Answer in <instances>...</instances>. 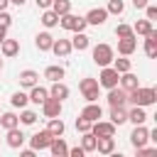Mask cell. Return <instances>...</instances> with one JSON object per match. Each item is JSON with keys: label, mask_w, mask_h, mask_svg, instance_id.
<instances>
[{"label": "cell", "mask_w": 157, "mask_h": 157, "mask_svg": "<svg viewBox=\"0 0 157 157\" xmlns=\"http://www.w3.org/2000/svg\"><path fill=\"white\" fill-rule=\"evenodd\" d=\"M128 101L132 103V105H152V103H157V91L152 88V86H137V88H132V91H128Z\"/></svg>", "instance_id": "6da1fadb"}, {"label": "cell", "mask_w": 157, "mask_h": 157, "mask_svg": "<svg viewBox=\"0 0 157 157\" xmlns=\"http://www.w3.org/2000/svg\"><path fill=\"white\" fill-rule=\"evenodd\" d=\"M91 54H93V61H96L98 66H110L113 59H115V49H113L110 44H103V42L96 44Z\"/></svg>", "instance_id": "7a4b0ae2"}, {"label": "cell", "mask_w": 157, "mask_h": 157, "mask_svg": "<svg viewBox=\"0 0 157 157\" xmlns=\"http://www.w3.org/2000/svg\"><path fill=\"white\" fill-rule=\"evenodd\" d=\"M98 78H91V76H86V78H81L78 81V91L83 93V98H86V103H93V101H98L101 98V93H98Z\"/></svg>", "instance_id": "3957f363"}, {"label": "cell", "mask_w": 157, "mask_h": 157, "mask_svg": "<svg viewBox=\"0 0 157 157\" xmlns=\"http://www.w3.org/2000/svg\"><path fill=\"white\" fill-rule=\"evenodd\" d=\"M59 25H61L64 29H69V32H83V29H86V20L78 17V15H74V12L61 15V17H59Z\"/></svg>", "instance_id": "277c9868"}, {"label": "cell", "mask_w": 157, "mask_h": 157, "mask_svg": "<svg viewBox=\"0 0 157 157\" xmlns=\"http://www.w3.org/2000/svg\"><path fill=\"white\" fill-rule=\"evenodd\" d=\"M118 78H120V74H118L113 66H101L98 86H103V88H113V86H118Z\"/></svg>", "instance_id": "5b68a950"}, {"label": "cell", "mask_w": 157, "mask_h": 157, "mask_svg": "<svg viewBox=\"0 0 157 157\" xmlns=\"http://www.w3.org/2000/svg\"><path fill=\"white\" fill-rule=\"evenodd\" d=\"M91 132L96 137H113L115 135V125L110 120H96V123H91Z\"/></svg>", "instance_id": "8992f818"}, {"label": "cell", "mask_w": 157, "mask_h": 157, "mask_svg": "<svg viewBox=\"0 0 157 157\" xmlns=\"http://www.w3.org/2000/svg\"><path fill=\"white\" fill-rule=\"evenodd\" d=\"M52 140H54V135H52L49 130H39V132H34V135L29 137V145H32V150L37 152V150H47Z\"/></svg>", "instance_id": "52a82bcc"}, {"label": "cell", "mask_w": 157, "mask_h": 157, "mask_svg": "<svg viewBox=\"0 0 157 157\" xmlns=\"http://www.w3.org/2000/svg\"><path fill=\"white\" fill-rule=\"evenodd\" d=\"M86 25H93V27H101V25H105V20H108V10L105 7H93V10H88L86 12Z\"/></svg>", "instance_id": "ba28073f"}, {"label": "cell", "mask_w": 157, "mask_h": 157, "mask_svg": "<svg viewBox=\"0 0 157 157\" xmlns=\"http://www.w3.org/2000/svg\"><path fill=\"white\" fill-rule=\"evenodd\" d=\"M147 140H150V130L145 128V123H142V125H135V130L130 132V145L137 150V147L147 145Z\"/></svg>", "instance_id": "9c48e42d"}, {"label": "cell", "mask_w": 157, "mask_h": 157, "mask_svg": "<svg viewBox=\"0 0 157 157\" xmlns=\"http://www.w3.org/2000/svg\"><path fill=\"white\" fill-rule=\"evenodd\" d=\"M42 113H44V118H59V115H61V101L49 96V98L42 103Z\"/></svg>", "instance_id": "30bf717a"}, {"label": "cell", "mask_w": 157, "mask_h": 157, "mask_svg": "<svg viewBox=\"0 0 157 157\" xmlns=\"http://www.w3.org/2000/svg\"><path fill=\"white\" fill-rule=\"evenodd\" d=\"M105 101H108V105H125V103H128V91H123V88L113 86V88H108Z\"/></svg>", "instance_id": "8fae6325"}, {"label": "cell", "mask_w": 157, "mask_h": 157, "mask_svg": "<svg viewBox=\"0 0 157 157\" xmlns=\"http://www.w3.org/2000/svg\"><path fill=\"white\" fill-rule=\"evenodd\" d=\"M78 115H81V118H86L88 123H96V120H101V118H103V108L98 105V101H93V103H88Z\"/></svg>", "instance_id": "7c38bea8"}, {"label": "cell", "mask_w": 157, "mask_h": 157, "mask_svg": "<svg viewBox=\"0 0 157 157\" xmlns=\"http://www.w3.org/2000/svg\"><path fill=\"white\" fill-rule=\"evenodd\" d=\"M135 49H137L135 34H132V37H120V39H118V54H120V56H130Z\"/></svg>", "instance_id": "4fadbf2b"}, {"label": "cell", "mask_w": 157, "mask_h": 157, "mask_svg": "<svg viewBox=\"0 0 157 157\" xmlns=\"http://www.w3.org/2000/svg\"><path fill=\"white\" fill-rule=\"evenodd\" d=\"M5 142H7V147H12V150H20V147L25 145V132H22L20 128H10V130H7V137H5Z\"/></svg>", "instance_id": "5bb4252c"}, {"label": "cell", "mask_w": 157, "mask_h": 157, "mask_svg": "<svg viewBox=\"0 0 157 157\" xmlns=\"http://www.w3.org/2000/svg\"><path fill=\"white\" fill-rule=\"evenodd\" d=\"M145 54H147L150 59L157 56V29H150V32L145 34Z\"/></svg>", "instance_id": "9a60e30c"}, {"label": "cell", "mask_w": 157, "mask_h": 157, "mask_svg": "<svg viewBox=\"0 0 157 157\" xmlns=\"http://www.w3.org/2000/svg\"><path fill=\"white\" fill-rule=\"evenodd\" d=\"M118 83H120V88H123V91H132V88H137V86H140V78H137L132 71H125V74H120Z\"/></svg>", "instance_id": "2e32d148"}, {"label": "cell", "mask_w": 157, "mask_h": 157, "mask_svg": "<svg viewBox=\"0 0 157 157\" xmlns=\"http://www.w3.org/2000/svg\"><path fill=\"white\" fill-rule=\"evenodd\" d=\"M27 98H29L32 103H37V105H42V103H44V101L49 98V88H44V86H39V83H34Z\"/></svg>", "instance_id": "e0dca14e"}, {"label": "cell", "mask_w": 157, "mask_h": 157, "mask_svg": "<svg viewBox=\"0 0 157 157\" xmlns=\"http://www.w3.org/2000/svg\"><path fill=\"white\" fill-rule=\"evenodd\" d=\"M0 52H2V56H7V59H10V56L20 54V42H17V39H7V37H5V39L0 42Z\"/></svg>", "instance_id": "ac0fdd59"}, {"label": "cell", "mask_w": 157, "mask_h": 157, "mask_svg": "<svg viewBox=\"0 0 157 157\" xmlns=\"http://www.w3.org/2000/svg\"><path fill=\"white\" fill-rule=\"evenodd\" d=\"M47 150H49L54 157H64V155L69 152V145H66V142H64V137L59 135V137H54V140L49 142V147H47Z\"/></svg>", "instance_id": "d6986e66"}, {"label": "cell", "mask_w": 157, "mask_h": 157, "mask_svg": "<svg viewBox=\"0 0 157 157\" xmlns=\"http://www.w3.org/2000/svg\"><path fill=\"white\" fill-rule=\"evenodd\" d=\"M52 44H54V37H52L49 32H39V34L34 37V47H37L39 52H49Z\"/></svg>", "instance_id": "ffe728a7"}, {"label": "cell", "mask_w": 157, "mask_h": 157, "mask_svg": "<svg viewBox=\"0 0 157 157\" xmlns=\"http://www.w3.org/2000/svg\"><path fill=\"white\" fill-rule=\"evenodd\" d=\"M49 52H54L56 56H69L71 54V39H54Z\"/></svg>", "instance_id": "44dd1931"}, {"label": "cell", "mask_w": 157, "mask_h": 157, "mask_svg": "<svg viewBox=\"0 0 157 157\" xmlns=\"http://www.w3.org/2000/svg\"><path fill=\"white\" fill-rule=\"evenodd\" d=\"M69 86L66 83H61V81H52V88H49V96L52 98H59V101H64V98H69Z\"/></svg>", "instance_id": "7402d4cb"}, {"label": "cell", "mask_w": 157, "mask_h": 157, "mask_svg": "<svg viewBox=\"0 0 157 157\" xmlns=\"http://www.w3.org/2000/svg\"><path fill=\"white\" fill-rule=\"evenodd\" d=\"M110 123H113V125L128 123V110H125V105H110Z\"/></svg>", "instance_id": "603a6c76"}, {"label": "cell", "mask_w": 157, "mask_h": 157, "mask_svg": "<svg viewBox=\"0 0 157 157\" xmlns=\"http://www.w3.org/2000/svg\"><path fill=\"white\" fill-rule=\"evenodd\" d=\"M96 152H101V155H113V152H115V140H113V137H98V140H96Z\"/></svg>", "instance_id": "cb8c5ba5"}, {"label": "cell", "mask_w": 157, "mask_h": 157, "mask_svg": "<svg viewBox=\"0 0 157 157\" xmlns=\"http://www.w3.org/2000/svg\"><path fill=\"white\" fill-rule=\"evenodd\" d=\"M88 47H91V37H88V34H83V32H74L71 49H78V52H83V49H88Z\"/></svg>", "instance_id": "d4e9b609"}, {"label": "cell", "mask_w": 157, "mask_h": 157, "mask_svg": "<svg viewBox=\"0 0 157 157\" xmlns=\"http://www.w3.org/2000/svg\"><path fill=\"white\" fill-rule=\"evenodd\" d=\"M37 81H39V74H37V71H32V69H25V71H20V86H25V88H32Z\"/></svg>", "instance_id": "484cf974"}, {"label": "cell", "mask_w": 157, "mask_h": 157, "mask_svg": "<svg viewBox=\"0 0 157 157\" xmlns=\"http://www.w3.org/2000/svg\"><path fill=\"white\" fill-rule=\"evenodd\" d=\"M128 120H130L132 125H142V123L147 120L145 108H142V105H132V110H128Z\"/></svg>", "instance_id": "4316f807"}, {"label": "cell", "mask_w": 157, "mask_h": 157, "mask_svg": "<svg viewBox=\"0 0 157 157\" xmlns=\"http://www.w3.org/2000/svg\"><path fill=\"white\" fill-rule=\"evenodd\" d=\"M39 20H42V25H44L47 29H49V27H56V25H59V15H56V12L52 10V7H47V10L42 12V17H39Z\"/></svg>", "instance_id": "83f0119b"}, {"label": "cell", "mask_w": 157, "mask_h": 157, "mask_svg": "<svg viewBox=\"0 0 157 157\" xmlns=\"http://www.w3.org/2000/svg\"><path fill=\"white\" fill-rule=\"evenodd\" d=\"M49 120V125H47V130L54 135V137H59V135H64V130H66V125H64V120L61 118H47Z\"/></svg>", "instance_id": "f1b7e54d"}, {"label": "cell", "mask_w": 157, "mask_h": 157, "mask_svg": "<svg viewBox=\"0 0 157 157\" xmlns=\"http://www.w3.org/2000/svg\"><path fill=\"white\" fill-rule=\"evenodd\" d=\"M96 135L88 130V132H81V147H83V152H96Z\"/></svg>", "instance_id": "f546056e"}, {"label": "cell", "mask_w": 157, "mask_h": 157, "mask_svg": "<svg viewBox=\"0 0 157 157\" xmlns=\"http://www.w3.org/2000/svg\"><path fill=\"white\" fill-rule=\"evenodd\" d=\"M44 78H49V81H61V78H64V66H56V64L47 66V69H44Z\"/></svg>", "instance_id": "4dcf8cb0"}, {"label": "cell", "mask_w": 157, "mask_h": 157, "mask_svg": "<svg viewBox=\"0 0 157 157\" xmlns=\"http://www.w3.org/2000/svg\"><path fill=\"white\" fill-rule=\"evenodd\" d=\"M20 125V118L15 113H0V128L10 130V128H17Z\"/></svg>", "instance_id": "1f68e13d"}, {"label": "cell", "mask_w": 157, "mask_h": 157, "mask_svg": "<svg viewBox=\"0 0 157 157\" xmlns=\"http://www.w3.org/2000/svg\"><path fill=\"white\" fill-rule=\"evenodd\" d=\"M150 29H155V27H152V20H147V17H145V20H137V22L132 25V32L140 34V37H145Z\"/></svg>", "instance_id": "d6a6232c"}, {"label": "cell", "mask_w": 157, "mask_h": 157, "mask_svg": "<svg viewBox=\"0 0 157 157\" xmlns=\"http://www.w3.org/2000/svg\"><path fill=\"white\" fill-rule=\"evenodd\" d=\"M52 10L61 17V15L71 12V0H52Z\"/></svg>", "instance_id": "836d02e7"}, {"label": "cell", "mask_w": 157, "mask_h": 157, "mask_svg": "<svg viewBox=\"0 0 157 157\" xmlns=\"http://www.w3.org/2000/svg\"><path fill=\"white\" fill-rule=\"evenodd\" d=\"M113 69H115L118 74H125V71H130V69H132V64H130V59H128V56H120V59H113Z\"/></svg>", "instance_id": "e575fe53"}, {"label": "cell", "mask_w": 157, "mask_h": 157, "mask_svg": "<svg viewBox=\"0 0 157 157\" xmlns=\"http://www.w3.org/2000/svg\"><path fill=\"white\" fill-rule=\"evenodd\" d=\"M10 103H12L15 108H25V105L29 103V98H27V93L17 91V93H12V96H10Z\"/></svg>", "instance_id": "d590c367"}, {"label": "cell", "mask_w": 157, "mask_h": 157, "mask_svg": "<svg viewBox=\"0 0 157 157\" xmlns=\"http://www.w3.org/2000/svg\"><path fill=\"white\" fill-rule=\"evenodd\" d=\"M37 118H39V115H37L34 110H27V108H22V113H20V123H22V125H34Z\"/></svg>", "instance_id": "8d00e7d4"}, {"label": "cell", "mask_w": 157, "mask_h": 157, "mask_svg": "<svg viewBox=\"0 0 157 157\" xmlns=\"http://www.w3.org/2000/svg\"><path fill=\"white\" fill-rule=\"evenodd\" d=\"M108 15H123V10H125V2L123 0H108Z\"/></svg>", "instance_id": "74e56055"}, {"label": "cell", "mask_w": 157, "mask_h": 157, "mask_svg": "<svg viewBox=\"0 0 157 157\" xmlns=\"http://www.w3.org/2000/svg\"><path fill=\"white\" fill-rule=\"evenodd\" d=\"M132 34H135V32H132V27H130V25H125V22H120V25L115 27V37H118V39H120V37H132Z\"/></svg>", "instance_id": "f35d334b"}, {"label": "cell", "mask_w": 157, "mask_h": 157, "mask_svg": "<svg viewBox=\"0 0 157 157\" xmlns=\"http://www.w3.org/2000/svg\"><path fill=\"white\" fill-rule=\"evenodd\" d=\"M76 130H78V132H88V130H91V123L78 115V118H76Z\"/></svg>", "instance_id": "ab89813d"}, {"label": "cell", "mask_w": 157, "mask_h": 157, "mask_svg": "<svg viewBox=\"0 0 157 157\" xmlns=\"http://www.w3.org/2000/svg\"><path fill=\"white\" fill-rule=\"evenodd\" d=\"M10 25H12V17H10V12H7V10H0V27H5V29H7Z\"/></svg>", "instance_id": "60d3db41"}, {"label": "cell", "mask_w": 157, "mask_h": 157, "mask_svg": "<svg viewBox=\"0 0 157 157\" xmlns=\"http://www.w3.org/2000/svg\"><path fill=\"white\" fill-rule=\"evenodd\" d=\"M145 17H147V20H157V7L147 2V5H145Z\"/></svg>", "instance_id": "b9f144b4"}, {"label": "cell", "mask_w": 157, "mask_h": 157, "mask_svg": "<svg viewBox=\"0 0 157 157\" xmlns=\"http://www.w3.org/2000/svg\"><path fill=\"white\" fill-rule=\"evenodd\" d=\"M66 155H69V157H83L86 152H83V147H69Z\"/></svg>", "instance_id": "7bdbcfd3"}, {"label": "cell", "mask_w": 157, "mask_h": 157, "mask_svg": "<svg viewBox=\"0 0 157 157\" xmlns=\"http://www.w3.org/2000/svg\"><path fill=\"white\" fill-rule=\"evenodd\" d=\"M34 2H37V7H42V10L52 7V0H34Z\"/></svg>", "instance_id": "ee69618b"}, {"label": "cell", "mask_w": 157, "mask_h": 157, "mask_svg": "<svg viewBox=\"0 0 157 157\" xmlns=\"http://www.w3.org/2000/svg\"><path fill=\"white\" fill-rule=\"evenodd\" d=\"M150 0H132V5L137 7V10H145V5H147Z\"/></svg>", "instance_id": "f6af8a7d"}, {"label": "cell", "mask_w": 157, "mask_h": 157, "mask_svg": "<svg viewBox=\"0 0 157 157\" xmlns=\"http://www.w3.org/2000/svg\"><path fill=\"white\" fill-rule=\"evenodd\" d=\"M22 157H34V150H22Z\"/></svg>", "instance_id": "bcb514c9"}, {"label": "cell", "mask_w": 157, "mask_h": 157, "mask_svg": "<svg viewBox=\"0 0 157 157\" xmlns=\"http://www.w3.org/2000/svg\"><path fill=\"white\" fill-rule=\"evenodd\" d=\"M7 5H10V0H0V10H7Z\"/></svg>", "instance_id": "7dc6e473"}, {"label": "cell", "mask_w": 157, "mask_h": 157, "mask_svg": "<svg viewBox=\"0 0 157 157\" xmlns=\"http://www.w3.org/2000/svg\"><path fill=\"white\" fill-rule=\"evenodd\" d=\"M5 37H7V29H5V27H0V42H2Z\"/></svg>", "instance_id": "c3c4849f"}, {"label": "cell", "mask_w": 157, "mask_h": 157, "mask_svg": "<svg viewBox=\"0 0 157 157\" xmlns=\"http://www.w3.org/2000/svg\"><path fill=\"white\" fill-rule=\"evenodd\" d=\"M10 2H12V5H17V7H22V5L27 2V0H10Z\"/></svg>", "instance_id": "681fc988"}, {"label": "cell", "mask_w": 157, "mask_h": 157, "mask_svg": "<svg viewBox=\"0 0 157 157\" xmlns=\"http://www.w3.org/2000/svg\"><path fill=\"white\" fill-rule=\"evenodd\" d=\"M0 71H2V59H0Z\"/></svg>", "instance_id": "f907efd6"}]
</instances>
